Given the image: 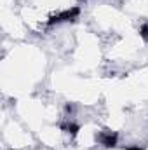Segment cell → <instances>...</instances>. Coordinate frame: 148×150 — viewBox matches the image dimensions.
<instances>
[{
    "mask_svg": "<svg viewBox=\"0 0 148 150\" xmlns=\"http://www.w3.org/2000/svg\"><path fill=\"white\" fill-rule=\"evenodd\" d=\"M124 150H145V149L140 147V145H129V147H124Z\"/></svg>",
    "mask_w": 148,
    "mask_h": 150,
    "instance_id": "cell-5",
    "label": "cell"
},
{
    "mask_svg": "<svg viewBox=\"0 0 148 150\" xmlns=\"http://www.w3.org/2000/svg\"><path fill=\"white\" fill-rule=\"evenodd\" d=\"M61 129H63V131H66L72 138H75V136L78 134V131H80V126H78V124H75V122H68V124H61Z\"/></svg>",
    "mask_w": 148,
    "mask_h": 150,
    "instance_id": "cell-3",
    "label": "cell"
},
{
    "mask_svg": "<svg viewBox=\"0 0 148 150\" xmlns=\"http://www.w3.org/2000/svg\"><path fill=\"white\" fill-rule=\"evenodd\" d=\"M11 150H16V149H11Z\"/></svg>",
    "mask_w": 148,
    "mask_h": 150,
    "instance_id": "cell-7",
    "label": "cell"
},
{
    "mask_svg": "<svg viewBox=\"0 0 148 150\" xmlns=\"http://www.w3.org/2000/svg\"><path fill=\"white\" fill-rule=\"evenodd\" d=\"M78 14H80V7L66 9V11H63V12H59V14L51 16L49 21H47V25L52 26V25H56V23H63V21H75V19L78 18Z\"/></svg>",
    "mask_w": 148,
    "mask_h": 150,
    "instance_id": "cell-1",
    "label": "cell"
},
{
    "mask_svg": "<svg viewBox=\"0 0 148 150\" xmlns=\"http://www.w3.org/2000/svg\"><path fill=\"white\" fill-rule=\"evenodd\" d=\"M65 108H66V112H72V110H73V107H72V105H70V103H68V105H66V107H65Z\"/></svg>",
    "mask_w": 148,
    "mask_h": 150,
    "instance_id": "cell-6",
    "label": "cell"
},
{
    "mask_svg": "<svg viewBox=\"0 0 148 150\" xmlns=\"http://www.w3.org/2000/svg\"><path fill=\"white\" fill-rule=\"evenodd\" d=\"M96 142H99L105 149H115L117 147V142H118V136L117 133H96Z\"/></svg>",
    "mask_w": 148,
    "mask_h": 150,
    "instance_id": "cell-2",
    "label": "cell"
},
{
    "mask_svg": "<svg viewBox=\"0 0 148 150\" xmlns=\"http://www.w3.org/2000/svg\"><path fill=\"white\" fill-rule=\"evenodd\" d=\"M140 37L143 38L145 42H148V25H141V28H140Z\"/></svg>",
    "mask_w": 148,
    "mask_h": 150,
    "instance_id": "cell-4",
    "label": "cell"
}]
</instances>
